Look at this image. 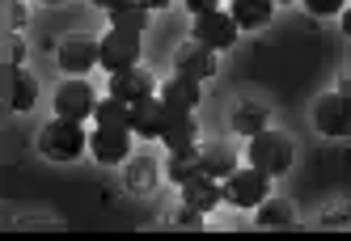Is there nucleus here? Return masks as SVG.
I'll list each match as a JSON object with an SVG mask.
<instances>
[{"instance_id":"f3484780","label":"nucleus","mask_w":351,"mask_h":241,"mask_svg":"<svg viewBox=\"0 0 351 241\" xmlns=\"http://www.w3.org/2000/svg\"><path fill=\"white\" fill-rule=\"evenodd\" d=\"M161 98L173 106V110H195L199 106V81H191V77H173L165 81V89H161Z\"/></svg>"},{"instance_id":"a211bd4d","label":"nucleus","mask_w":351,"mask_h":241,"mask_svg":"<svg viewBox=\"0 0 351 241\" xmlns=\"http://www.w3.org/2000/svg\"><path fill=\"white\" fill-rule=\"evenodd\" d=\"M271 9H275V0H233V17H237V26L241 30H258L271 21Z\"/></svg>"},{"instance_id":"9d476101","label":"nucleus","mask_w":351,"mask_h":241,"mask_svg":"<svg viewBox=\"0 0 351 241\" xmlns=\"http://www.w3.org/2000/svg\"><path fill=\"white\" fill-rule=\"evenodd\" d=\"M89 149H93V157L102 165H119L132 153V136H128V127H97L89 136Z\"/></svg>"},{"instance_id":"dca6fc26","label":"nucleus","mask_w":351,"mask_h":241,"mask_svg":"<svg viewBox=\"0 0 351 241\" xmlns=\"http://www.w3.org/2000/svg\"><path fill=\"white\" fill-rule=\"evenodd\" d=\"M199 157H204V174H212V178H229L233 170H237V153L229 149V144H204V149H199Z\"/></svg>"},{"instance_id":"c85d7f7f","label":"nucleus","mask_w":351,"mask_h":241,"mask_svg":"<svg viewBox=\"0 0 351 241\" xmlns=\"http://www.w3.org/2000/svg\"><path fill=\"white\" fill-rule=\"evenodd\" d=\"M9 21H13V26L21 21V5H17V0H9Z\"/></svg>"},{"instance_id":"9b49d317","label":"nucleus","mask_w":351,"mask_h":241,"mask_svg":"<svg viewBox=\"0 0 351 241\" xmlns=\"http://www.w3.org/2000/svg\"><path fill=\"white\" fill-rule=\"evenodd\" d=\"M110 93L123 98V102H140V98L153 93V72L140 68V64L128 68V72H110Z\"/></svg>"},{"instance_id":"6ab92c4d","label":"nucleus","mask_w":351,"mask_h":241,"mask_svg":"<svg viewBox=\"0 0 351 241\" xmlns=\"http://www.w3.org/2000/svg\"><path fill=\"white\" fill-rule=\"evenodd\" d=\"M296 212L288 199H263L258 203V229H292Z\"/></svg>"},{"instance_id":"423d86ee","label":"nucleus","mask_w":351,"mask_h":241,"mask_svg":"<svg viewBox=\"0 0 351 241\" xmlns=\"http://www.w3.org/2000/svg\"><path fill=\"white\" fill-rule=\"evenodd\" d=\"M237 17L233 13H220V9H212V13H199L195 17V38L199 42H208L212 51H224V47H233L237 42Z\"/></svg>"},{"instance_id":"39448f33","label":"nucleus","mask_w":351,"mask_h":241,"mask_svg":"<svg viewBox=\"0 0 351 241\" xmlns=\"http://www.w3.org/2000/svg\"><path fill=\"white\" fill-rule=\"evenodd\" d=\"M313 123L322 136H351V93L347 89L322 93L313 106Z\"/></svg>"},{"instance_id":"20e7f679","label":"nucleus","mask_w":351,"mask_h":241,"mask_svg":"<svg viewBox=\"0 0 351 241\" xmlns=\"http://www.w3.org/2000/svg\"><path fill=\"white\" fill-rule=\"evenodd\" d=\"M267 186H271V174H263L258 165H250V170H233L229 178H224V203L258 207L267 199Z\"/></svg>"},{"instance_id":"f257e3e1","label":"nucleus","mask_w":351,"mask_h":241,"mask_svg":"<svg viewBox=\"0 0 351 241\" xmlns=\"http://www.w3.org/2000/svg\"><path fill=\"white\" fill-rule=\"evenodd\" d=\"M85 144H89V136L81 131V123L77 118H64V114L56 118V123H47L43 136H38L43 157H51V161H77L85 153Z\"/></svg>"},{"instance_id":"f03ea898","label":"nucleus","mask_w":351,"mask_h":241,"mask_svg":"<svg viewBox=\"0 0 351 241\" xmlns=\"http://www.w3.org/2000/svg\"><path fill=\"white\" fill-rule=\"evenodd\" d=\"M250 165H258L263 174H288V165H292V140L284 131H258L254 140H250Z\"/></svg>"},{"instance_id":"0eeeda50","label":"nucleus","mask_w":351,"mask_h":241,"mask_svg":"<svg viewBox=\"0 0 351 241\" xmlns=\"http://www.w3.org/2000/svg\"><path fill=\"white\" fill-rule=\"evenodd\" d=\"M97 110V93L89 89V81H64L60 93H56V114L64 118H77V123H85V118Z\"/></svg>"},{"instance_id":"cd10ccee","label":"nucleus","mask_w":351,"mask_h":241,"mask_svg":"<svg viewBox=\"0 0 351 241\" xmlns=\"http://www.w3.org/2000/svg\"><path fill=\"white\" fill-rule=\"evenodd\" d=\"M17 60H21V38L9 34V64H17Z\"/></svg>"},{"instance_id":"f8f14e48","label":"nucleus","mask_w":351,"mask_h":241,"mask_svg":"<svg viewBox=\"0 0 351 241\" xmlns=\"http://www.w3.org/2000/svg\"><path fill=\"white\" fill-rule=\"evenodd\" d=\"M102 64V42H89V38H68L64 47H60V68H68V72H89V68H97Z\"/></svg>"},{"instance_id":"6e6552de","label":"nucleus","mask_w":351,"mask_h":241,"mask_svg":"<svg viewBox=\"0 0 351 241\" xmlns=\"http://www.w3.org/2000/svg\"><path fill=\"white\" fill-rule=\"evenodd\" d=\"M140 64V34H128V30H110L102 38V68L106 72H128Z\"/></svg>"},{"instance_id":"aec40b11","label":"nucleus","mask_w":351,"mask_h":241,"mask_svg":"<svg viewBox=\"0 0 351 241\" xmlns=\"http://www.w3.org/2000/svg\"><path fill=\"white\" fill-rule=\"evenodd\" d=\"M93 118H97V127H128L132 131V102H123V98L110 93L106 102H97Z\"/></svg>"},{"instance_id":"a878e982","label":"nucleus","mask_w":351,"mask_h":241,"mask_svg":"<svg viewBox=\"0 0 351 241\" xmlns=\"http://www.w3.org/2000/svg\"><path fill=\"white\" fill-rule=\"evenodd\" d=\"M305 9H309V13H317V17H330V13H339V9H343V0H305Z\"/></svg>"},{"instance_id":"ddd939ff","label":"nucleus","mask_w":351,"mask_h":241,"mask_svg":"<svg viewBox=\"0 0 351 241\" xmlns=\"http://www.w3.org/2000/svg\"><path fill=\"white\" fill-rule=\"evenodd\" d=\"M182 203H191L195 212H212L216 203H224V186H220V178H212V174L191 178V182L182 186Z\"/></svg>"},{"instance_id":"1a4fd4ad","label":"nucleus","mask_w":351,"mask_h":241,"mask_svg":"<svg viewBox=\"0 0 351 241\" xmlns=\"http://www.w3.org/2000/svg\"><path fill=\"white\" fill-rule=\"evenodd\" d=\"M173 68H178V77L208 81L212 72H216V51H212L208 42L191 38V42H182V47H178V55H173Z\"/></svg>"},{"instance_id":"473e14b6","label":"nucleus","mask_w":351,"mask_h":241,"mask_svg":"<svg viewBox=\"0 0 351 241\" xmlns=\"http://www.w3.org/2000/svg\"><path fill=\"white\" fill-rule=\"evenodd\" d=\"M47 5H60V0H47Z\"/></svg>"},{"instance_id":"412c9836","label":"nucleus","mask_w":351,"mask_h":241,"mask_svg":"<svg viewBox=\"0 0 351 241\" xmlns=\"http://www.w3.org/2000/svg\"><path fill=\"white\" fill-rule=\"evenodd\" d=\"M204 174V157H199V149H186V153H169V182L186 186L191 178Z\"/></svg>"},{"instance_id":"4468645a","label":"nucleus","mask_w":351,"mask_h":241,"mask_svg":"<svg viewBox=\"0 0 351 241\" xmlns=\"http://www.w3.org/2000/svg\"><path fill=\"white\" fill-rule=\"evenodd\" d=\"M9 102L13 110H30L38 102V81L21 64H9Z\"/></svg>"},{"instance_id":"b1692460","label":"nucleus","mask_w":351,"mask_h":241,"mask_svg":"<svg viewBox=\"0 0 351 241\" xmlns=\"http://www.w3.org/2000/svg\"><path fill=\"white\" fill-rule=\"evenodd\" d=\"M237 131H245V136H258L263 131V110L258 106H245V110H237Z\"/></svg>"},{"instance_id":"5701e85b","label":"nucleus","mask_w":351,"mask_h":241,"mask_svg":"<svg viewBox=\"0 0 351 241\" xmlns=\"http://www.w3.org/2000/svg\"><path fill=\"white\" fill-rule=\"evenodd\" d=\"M157 170H161V165H157L153 157L128 161V186H132V190H153V186H157Z\"/></svg>"},{"instance_id":"2f4dec72","label":"nucleus","mask_w":351,"mask_h":241,"mask_svg":"<svg viewBox=\"0 0 351 241\" xmlns=\"http://www.w3.org/2000/svg\"><path fill=\"white\" fill-rule=\"evenodd\" d=\"M347 30H351V21H347ZM347 51H351V42H347Z\"/></svg>"},{"instance_id":"bb28decb","label":"nucleus","mask_w":351,"mask_h":241,"mask_svg":"<svg viewBox=\"0 0 351 241\" xmlns=\"http://www.w3.org/2000/svg\"><path fill=\"white\" fill-rule=\"evenodd\" d=\"M186 9L199 17V13H212V9H216V0H186Z\"/></svg>"},{"instance_id":"7ed1b4c3","label":"nucleus","mask_w":351,"mask_h":241,"mask_svg":"<svg viewBox=\"0 0 351 241\" xmlns=\"http://www.w3.org/2000/svg\"><path fill=\"white\" fill-rule=\"evenodd\" d=\"M178 114H191V110H173L165 98H153V93H148V98L132 102V131H136V136H153V140H161Z\"/></svg>"},{"instance_id":"2eb2a0df","label":"nucleus","mask_w":351,"mask_h":241,"mask_svg":"<svg viewBox=\"0 0 351 241\" xmlns=\"http://www.w3.org/2000/svg\"><path fill=\"white\" fill-rule=\"evenodd\" d=\"M148 13L140 0H123V5L110 9V30H128V34H144L148 30Z\"/></svg>"},{"instance_id":"c756f323","label":"nucleus","mask_w":351,"mask_h":241,"mask_svg":"<svg viewBox=\"0 0 351 241\" xmlns=\"http://www.w3.org/2000/svg\"><path fill=\"white\" fill-rule=\"evenodd\" d=\"M89 5H97V9H106V13H110L114 5H123V0H89Z\"/></svg>"},{"instance_id":"7c9ffc66","label":"nucleus","mask_w":351,"mask_h":241,"mask_svg":"<svg viewBox=\"0 0 351 241\" xmlns=\"http://www.w3.org/2000/svg\"><path fill=\"white\" fill-rule=\"evenodd\" d=\"M140 5H144V9H165L169 0H140Z\"/></svg>"},{"instance_id":"4be33fe9","label":"nucleus","mask_w":351,"mask_h":241,"mask_svg":"<svg viewBox=\"0 0 351 241\" xmlns=\"http://www.w3.org/2000/svg\"><path fill=\"white\" fill-rule=\"evenodd\" d=\"M195 136H199L195 118H191V114H178V118L169 123V131H165L161 140L169 144V153H186V149H199V144H195Z\"/></svg>"},{"instance_id":"393cba45","label":"nucleus","mask_w":351,"mask_h":241,"mask_svg":"<svg viewBox=\"0 0 351 241\" xmlns=\"http://www.w3.org/2000/svg\"><path fill=\"white\" fill-rule=\"evenodd\" d=\"M165 225H178V229H199V225H204V212H195L191 203H182V212H173Z\"/></svg>"}]
</instances>
